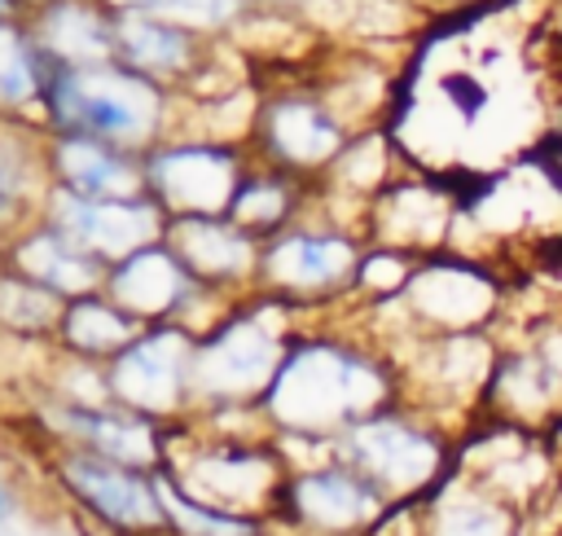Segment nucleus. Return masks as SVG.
Masks as SVG:
<instances>
[{"label": "nucleus", "instance_id": "nucleus-11", "mask_svg": "<svg viewBox=\"0 0 562 536\" xmlns=\"http://www.w3.org/2000/svg\"><path fill=\"white\" fill-rule=\"evenodd\" d=\"M342 145H347V123L325 97H316V92L263 97L259 123L250 136V154L259 163L303 176V171L329 167L342 154Z\"/></svg>", "mask_w": 562, "mask_h": 536}, {"label": "nucleus", "instance_id": "nucleus-33", "mask_svg": "<svg viewBox=\"0 0 562 536\" xmlns=\"http://www.w3.org/2000/svg\"><path fill=\"white\" fill-rule=\"evenodd\" d=\"M4 242H9V237H4V233H0V268H4Z\"/></svg>", "mask_w": 562, "mask_h": 536}, {"label": "nucleus", "instance_id": "nucleus-10", "mask_svg": "<svg viewBox=\"0 0 562 536\" xmlns=\"http://www.w3.org/2000/svg\"><path fill=\"white\" fill-rule=\"evenodd\" d=\"M360 246L351 233L329 224H285L263 237L259 255V290L285 294L294 303H316L356 281Z\"/></svg>", "mask_w": 562, "mask_h": 536}, {"label": "nucleus", "instance_id": "nucleus-27", "mask_svg": "<svg viewBox=\"0 0 562 536\" xmlns=\"http://www.w3.org/2000/svg\"><path fill=\"white\" fill-rule=\"evenodd\" d=\"M114 9H145L158 18H171L180 26H193L202 35H224L241 22V13L250 9L246 0H105Z\"/></svg>", "mask_w": 562, "mask_h": 536}, {"label": "nucleus", "instance_id": "nucleus-20", "mask_svg": "<svg viewBox=\"0 0 562 536\" xmlns=\"http://www.w3.org/2000/svg\"><path fill=\"white\" fill-rule=\"evenodd\" d=\"M145 330L140 316H132L123 303H114L105 290H92V294H75L66 299L61 308V321H57V334H53V347L66 351V356H79V360H110L119 356L136 334Z\"/></svg>", "mask_w": 562, "mask_h": 536}, {"label": "nucleus", "instance_id": "nucleus-14", "mask_svg": "<svg viewBox=\"0 0 562 536\" xmlns=\"http://www.w3.org/2000/svg\"><path fill=\"white\" fill-rule=\"evenodd\" d=\"M162 237L198 281L220 286L237 299L259 286L263 237L241 228L233 215H167Z\"/></svg>", "mask_w": 562, "mask_h": 536}, {"label": "nucleus", "instance_id": "nucleus-6", "mask_svg": "<svg viewBox=\"0 0 562 536\" xmlns=\"http://www.w3.org/2000/svg\"><path fill=\"white\" fill-rule=\"evenodd\" d=\"M250 158L246 145L171 132L145 149V193L167 215H228Z\"/></svg>", "mask_w": 562, "mask_h": 536}, {"label": "nucleus", "instance_id": "nucleus-18", "mask_svg": "<svg viewBox=\"0 0 562 536\" xmlns=\"http://www.w3.org/2000/svg\"><path fill=\"white\" fill-rule=\"evenodd\" d=\"M48 176L83 198H140L145 154L83 132H48Z\"/></svg>", "mask_w": 562, "mask_h": 536}, {"label": "nucleus", "instance_id": "nucleus-21", "mask_svg": "<svg viewBox=\"0 0 562 536\" xmlns=\"http://www.w3.org/2000/svg\"><path fill=\"white\" fill-rule=\"evenodd\" d=\"M53 62L22 18H0V119L44 123V83Z\"/></svg>", "mask_w": 562, "mask_h": 536}, {"label": "nucleus", "instance_id": "nucleus-17", "mask_svg": "<svg viewBox=\"0 0 562 536\" xmlns=\"http://www.w3.org/2000/svg\"><path fill=\"white\" fill-rule=\"evenodd\" d=\"M198 286L202 281L167 246V237L162 242H149V246H140V250H132L123 259H114L110 272H105V294L114 303H123L132 316H140L145 325L176 321L180 308L193 299Z\"/></svg>", "mask_w": 562, "mask_h": 536}, {"label": "nucleus", "instance_id": "nucleus-7", "mask_svg": "<svg viewBox=\"0 0 562 536\" xmlns=\"http://www.w3.org/2000/svg\"><path fill=\"white\" fill-rule=\"evenodd\" d=\"M193 351L198 334L180 321H154L145 325L119 356L105 360L110 395L123 409H136L154 422H176L193 413Z\"/></svg>", "mask_w": 562, "mask_h": 536}, {"label": "nucleus", "instance_id": "nucleus-22", "mask_svg": "<svg viewBox=\"0 0 562 536\" xmlns=\"http://www.w3.org/2000/svg\"><path fill=\"white\" fill-rule=\"evenodd\" d=\"M408 303L417 316L435 321V325H448V330H461L479 316H487L492 308V286L465 268H426V272H413L408 286H404Z\"/></svg>", "mask_w": 562, "mask_h": 536}, {"label": "nucleus", "instance_id": "nucleus-26", "mask_svg": "<svg viewBox=\"0 0 562 536\" xmlns=\"http://www.w3.org/2000/svg\"><path fill=\"white\" fill-rule=\"evenodd\" d=\"M378 215H382V233L391 237V246H430L443 228L439 198L417 185H404L391 198H382Z\"/></svg>", "mask_w": 562, "mask_h": 536}, {"label": "nucleus", "instance_id": "nucleus-1", "mask_svg": "<svg viewBox=\"0 0 562 536\" xmlns=\"http://www.w3.org/2000/svg\"><path fill=\"white\" fill-rule=\"evenodd\" d=\"M386 400L391 378L369 351L321 334H290V347L259 404L272 431L338 435L342 426L369 417Z\"/></svg>", "mask_w": 562, "mask_h": 536}, {"label": "nucleus", "instance_id": "nucleus-34", "mask_svg": "<svg viewBox=\"0 0 562 536\" xmlns=\"http://www.w3.org/2000/svg\"><path fill=\"white\" fill-rule=\"evenodd\" d=\"M263 536H285V532H277V527H272V532H263Z\"/></svg>", "mask_w": 562, "mask_h": 536}, {"label": "nucleus", "instance_id": "nucleus-8", "mask_svg": "<svg viewBox=\"0 0 562 536\" xmlns=\"http://www.w3.org/2000/svg\"><path fill=\"white\" fill-rule=\"evenodd\" d=\"M391 496L342 457L299 466L285 479L272 527L285 536H369Z\"/></svg>", "mask_w": 562, "mask_h": 536}, {"label": "nucleus", "instance_id": "nucleus-24", "mask_svg": "<svg viewBox=\"0 0 562 536\" xmlns=\"http://www.w3.org/2000/svg\"><path fill=\"white\" fill-rule=\"evenodd\" d=\"M66 299L18 268H0V334L26 343H53Z\"/></svg>", "mask_w": 562, "mask_h": 536}, {"label": "nucleus", "instance_id": "nucleus-23", "mask_svg": "<svg viewBox=\"0 0 562 536\" xmlns=\"http://www.w3.org/2000/svg\"><path fill=\"white\" fill-rule=\"evenodd\" d=\"M228 215L241 228H250L255 237L281 233L299 215V180H294V171H281L272 163L250 158V167L237 180V193L228 202Z\"/></svg>", "mask_w": 562, "mask_h": 536}, {"label": "nucleus", "instance_id": "nucleus-35", "mask_svg": "<svg viewBox=\"0 0 562 536\" xmlns=\"http://www.w3.org/2000/svg\"><path fill=\"white\" fill-rule=\"evenodd\" d=\"M22 4H26V9H31V4H40V0H22Z\"/></svg>", "mask_w": 562, "mask_h": 536}, {"label": "nucleus", "instance_id": "nucleus-3", "mask_svg": "<svg viewBox=\"0 0 562 536\" xmlns=\"http://www.w3.org/2000/svg\"><path fill=\"white\" fill-rule=\"evenodd\" d=\"M294 308H299L294 299L255 286L206 334H198V351H193L198 404H259L290 347Z\"/></svg>", "mask_w": 562, "mask_h": 536}, {"label": "nucleus", "instance_id": "nucleus-30", "mask_svg": "<svg viewBox=\"0 0 562 536\" xmlns=\"http://www.w3.org/2000/svg\"><path fill=\"white\" fill-rule=\"evenodd\" d=\"M18 514H22V492H18V483H13V479L4 474V466H0V527H13Z\"/></svg>", "mask_w": 562, "mask_h": 536}, {"label": "nucleus", "instance_id": "nucleus-12", "mask_svg": "<svg viewBox=\"0 0 562 536\" xmlns=\"http://www.w3.org/2000/svg\"><path fill=\"white\" fill-rule=\"evenodd\" d=\"M40 215L48 224H57L61 233H70L75 242H83L88 250H97L105 264L162 242L167 233V211L140 193V198H83L66 185H48Z\"/></svg>", "mask_w": 562, "mask_h": 536}, {"label": "nucleus", "instance_id": "nucleus-32", "mask_svg": "<svg viewBox=\"0 0 562 536\" xmlns=\"http://www.w3.org/2000/svg\"><path fill=\"white\" fill-rule=\"evenodd\" d=\"M255 4H268V9H294V4H307V0H255Z\"/></svg>", "mask_w": 562, "mask_h": 536}, {"label": "nucleus", "instance_id": "nucleus-5", "mask_svg": "<svg viewBox=\"0 0 562 536\" xmlns=\"http://www.w3.org/2000/svg\"><path fill=\"white\" fill-rule=\"evenodd\" d=\"M48 474L61 488V496L105 536H171L158 470L75 444H53Z\"/></svg>", "mask_w": 562, "mask_h": 536}, {"label": "nucleus", "instance_id": "nucleus-36", "mask_svg": "<svg viewBox=\"0 0 562 536\" xmlns=\"http://www.w3.org/2000/svg\"><path fill=\"white\" fill-rule=\"evenodd\" d=\"M0 536H9V527H0Z\"/></svg>", "mask_w": 562, "mask_h": 536}, {"label": "nucleus", "instance_id": "nucleus-28", "mask_svg": "<svg viewBox=\"0 0 562 536\" xmlns=\"http://www.w3.org/2000/svg\"><path fill=\"white\" fill-rule=\"evenodd\" d=\"M329 167H334V185H342V189H378L386 180V145H382V136L347 141Z\"/></svg>", "mask_w": 562, "mask_h": 536}, {"label": "nucleus", "instance_id": "nucleus-2", "mask_svg": "<svg viewBox=\"0 0 562 536\" xmlns=\"http://www.w3.org/2000/svg\"><path fill=\"white\" fill-rule=\"evenodd\" d=\"M44 127L101 136L145 154L176 132V88L123 62L53 66L44 83Z\"/></svg>", "mask_w": 562, "mask_h": 536}, {"label": "nucleus", "instance_id": "nucleus-15", "mask_svg": "<svg viewBox=\"0 0 562 536\" xmlns=\"http://www.w3.org/2000/svg\"><path fill=\"white\" fill-rule=\"evenodd\" d=\"M211 35L180 26L171 18L145 13V9H114V62L167 83L184 88L198 66L211 57Z\"/></svg>", "mask_w": 562, "mask_h": 536}, {"label": "nucleus", "instance_id": "nucleus-9", "mask_svg": "<svg viewBox=\"0 0 562 536\" xmlns=\"http://www.w3.org/2000/svg\"><path fill=\"white\" fill-rule=\"evenodd\" d=\"M334 457L351 461L360 474H369L391 501L426 488L439 474V439L395 413V409H373L369 417H356L351 426H342L334 435Z\"/></svg>", "mask_w": 562, "mask_h": 536}, {"label": "nucleus", "instance_id": "nucleus-25", "mask_svg": "<svg viewBox=\"0 0 562 536\" xmlns=\"http://www.w3.org/2000/svg\"><path fill=\"white\" fill-rule=\"evenodd\" d=\"M422 536H509V514L487 488L448 483L430 501V514L422 518Z\"/></svg>", "mask_w": 562, "mask_h": 536}, {"label": "nucleus", "instance_id": "nucleus-29", "mask_svg": "<svg viewBox=\"0 0 562 536\" xmlns=\"http://www.w3.org/2000/svg\"><path fill=\"white\" fill-rule=\"evenodd\" d=\"M356 286L369 290V294H395L408 286V264L400 250H369L360 255V268H356Z\"/></svg>", "mask_w": 562, "mask_h": 536}, {"label": "nucleus", "instance_id": "nucleus-31", "mask_svg": "<svg viewBox=\"0 0 562 536\" xmlns=\"http://www.w3.org/2000/svg\"><path fill=\"white\" fill-rule=\"evenodd\" d=\"M22 13H26L22 0H0V18H22Z\"/></svg>", "mask_w": 562, "mask_h": 536}, {"label": "nucleus", "instance_id": "nucleus-4", "mask_svg": "<svg viewBox=\"0 0 562 536\" xmlns=\"http://www.w3.org/2000/svg\"><path fill=\"white\" fill-rule=\"evenodd\" d=\"M184 492L237 510V514H255L268 518L281 505L290 466L277 448V439H233V435H211L189 417L167 422L162 431V466Z\"/></svg>", "mask_w": 562, "mask_h": 536}, {"label": "nucleus", "instance_id": "nucleus-19", "mask_svg": "<svg viewBox=\"0 0 562 536\" xmlns=\"http://www.w3.org/2000/svg\"><path fill=\"white\" fill-rule=\"evenodd\" d=\"M26 26L53 66L114 62V4L105 0H40Z\"/></svg>", "mask_w": 562, "mask_h": 536}, {"label": "nucleus", "instance_id": "nucleus-13", "mask_svg": "<svg viewBox=\"0 0 562 536\" xmlns=\"http://www.w3.org/2000/svg\"><path fill=\"white\" fill-rule=\"evenodd\" d=\"M35 426L48 435V444H75V448H92L132 466H162V431L167 422H154L136 409H123L119 400L105 404H75L61 395H48L35 404Z\"/></svg>", "mask_w": 562, "mask_h": 536}, {"label": "nucleus", "instance_id": "nucleus-16", "mask_svg": "<svg viewBox=\"0 0 562 536\" xmlns=\"http://www.w3.org/2000/svg\"><path fill=\"white\" fill-rule=\"evenodd\" d=\"M4 264L26 272V277H35L48 290H57L61 299L105 290V272H110V264L97 250H88L83 242H75L70 233L48 224L44 215H35V220H26L22 228L9 233Z\"/></svg>", "mask_w": 562, "mask_h": 536}]
</instances>
